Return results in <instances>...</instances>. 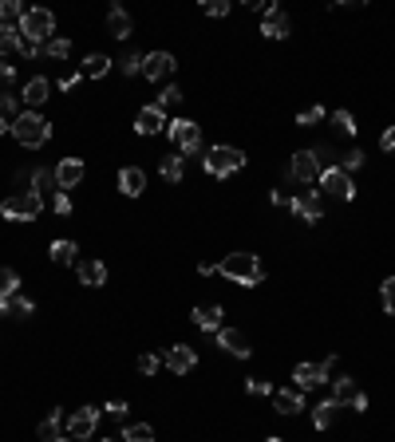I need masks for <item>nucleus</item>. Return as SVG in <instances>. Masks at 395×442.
<instances>
[{"instance_id":"obj_5","label":"nucleus","mask_w":395,"mask_h":442,"mask_svg":"<svg viewBox=\"0 0 395 442\" xmlns=\"http://www.w3.org/2000/svg\"><path fill=\"white\" fill-rule=\"evenodd\" d=\"M43 210V197L32 194V190H24V194H12L0 202V213H4V221H36Z\"/></svg>"},{"instance_id":"obj_2","label":"nucleus","mask_w":395,"mask_h":442,"mask_svg":"<svg viewBox=\"0 0 395 442\" xmlns=\"http://www.w3.org/2000/svg\"><path fill=\"white\" fill-rule=\"evenodd\" d=\"M12 138H16L20 146H43L48 138H52V123L43 119L40 110H24V115H16L12 119Z\"/></svg>"},{"instance_id":"obj_21","label":"nucleus","mask_w":395,"mask_h":442,"mask_svg":"<svg viewBox=\"0 0 395 442\" xmlns=\"http://www.w3.org/2000/svg\"><path fill=\"white\" fill-rule=\"evenodd\" d=\"M107 32H111L115 40H127L130 36V16L123 4H111V12H107Z\"/></svg>"},{"instance_id":"obj_54","label":"nucleus","mask_w":395,"mask_h":442,"mask_svg":"<svg viewBox=\"0 0 395 442\" xmlns=\"http://www.w3.org/2000/svg\"><path fill=\"white\" fill-rule=\"evenodd\" d=\"M4 130H12V127H9V119H0V135H4Z\"/></svg>"},{"instance_id":"obj_56","label":"nucleus","mask_w":395,"mask_h":442,"mask_svg":"<svg viewBox=\"0 0 395 442\" xmlns=\"http://www.w3.org/2000/svg\"><path fill=\"white\" fill-rule=\"evenodd\" d=\"M60 442H79V438H60Z\"/></svg>"},{"instance_id":"obj_45","label":"nucleus","mask_w":395,"mask_h":442,"mask_svg":"<svg viewBox=\"0 0 395 442\" xmlns=\"http://www.w3.org/2000/svg\"><path fill=\"white\" fill-rule=\"evenodd\" d=\"M245 391L250 395H269V383L265 379H245Z\"/></svg>"},{"instance_id":"obj_9","label":"nucleus","mask_w":395,"mask_h":442,"mask_svg":"<svg viewBox=\"0 0 395 442\" xmlns=\"http://www.w3.org/2000/svg\"><path fill=\"white\" fill-rule=\"evenodd\" d=\"M87 166L83 158H63L60 166H56V186H60V194H68V190H76L79 182H83Z\"/></svg>"},{"instance_id":"obj_12","label":"nucleus","mask_w":395,"mask_h":442,"mask_svg":"<svg viewBox=\"0 0 395 442\" xmlns=\"http://www.w3.org/2000/svg\"><path fill=\"white\" fill-rule=\"evenodd\" d=\"M289 174H292L297 182H317V178H320L317 154H312V150H297V154H292V162H289Z\"/></svg>"},{"instance_id":"obj_22","label":"nucleus","mask_w":395,"mask_h":442,"mask_svg":"<svg viewBox=\"0 0 395 442\" xmlns=\"http://www.w3.org/2000/svg\"><path fill=\"white\" fill-rule=\"evenodd\" d=\"M222 308H217V304H202V308H194V324H198V328H202V332H217V328H222Z\"/></svg>"},{"instance_id":"obj_33","label":"nucleus","mask_w":395,"mask_h":442,"mask_svg":"<svg viewBox=\"0 0 395 442\" xmlns=\"http://www.w3.org/2000/svg\"><path fill=\"white\" fill-rule=\"evenodd\" d=\"M43 56H52V60H68V56H71V40H63V36H52V40L43 43Z\"/></svg>"},{"instance_id":"obj_32","label":"nucleus","mask_w":395,"mask_h":442,"mask_svg":"<svg viewBox=\"0 0 395 442\" xmlns=\"http://www.w3.org/2000/svg\"><path fill=\"white\" fill-rule=\"evenodd\" d=\"M76 253H79L76 241H52V261L56 264H71V261H76Z\"/></svg>"},{"instance_id":"obj_26","label":"nucleus","mask_w":395,"mask_h":442,"mask_svg":"<svg viewBox=\"0 0 395 442\" xmlns=\"http://www.w3.org/2000/svg\"><path fill=\"white\" fill-rule=\"evenodd\" d=\"M48 91H52V83L48 79H28V87H24V103H32V107H40L43 99H48Z\"/></svg>"},{"instance_id":"obj_16","label":"nucleus","mask_w":395,"mask_h":442,"mask_svg":"<svg viewBox=\"0 0 395 442\" xmlns=\"http://www.w3.org/2000/svg\"><path fill=\"white\" fill-rule=\"evenodd\" d=\"M194 364H198V351L190 348V344H174V348H166V367H170L174 375H186Z\"/></svg>"},{"instance_id":"obj_36","label":"nucleus","mask_w":395,"mask_h":442,"mask_svg":"<svg viewBox=\"0 0 395 442\" xmlns=\"http://www.w3.org/2000/svg\"><path fill=\"white\" fill-rule=\"evenodd\" d=\"M332 123H336V130H340V135H356V119H352V110H336L332 115Z\"/></svg>"},{"instance_id":"obj_25","label":"nucleus","mask_w":395,"mask_h":442,"mask_svg":"<svg viewBox=\"0 0 395 442\" xmlns=\"http://www.w3.org/2000/svg\"><path fill=\"white\" fill-rule=\"evenodd\" d=\"M107 71H111V60H107V56H87L83 68H79V76L83 79H103Z\"/></svg>"},{"instance_id":"obj_4","label":"nucleus","mask_w":395,"mask_h":442,"mask_svg":"<svg viewBox=\"0 0 395 442\" xmlns=\"http://www.w3.org/2000/svg\"><path fill=\"white\" fill-rule=\"evenodd\" d=\"M20 36H24V40H32V43H48L52 40V32H56V16L48 9H28L24 16H20Z\"/></svg>"},{"instance_id":"obj_18","label":"nucleus","mask_w":395,"mask_h":442,"mask_svg":"<svg viewBox=\"0 0 395 442\" xmlns=\"http://www.w3.org/2000/svg\"><path fill=\"white\" fill-rule=\"evenodd\" d=\"M292 28H289V16H284L277 4H269V12H265V24H261V36H269V40H284Z\"/></svg>"},{"instance_id":"obj_34","label":"nucleus","mask_w":395,"mask_h":442,"mask_svg":"<svg viewBox=\"0 0 395 442\" xmlns=\"http://www.w3.org/2000/svg\"><path fill=\"white\" fill-rule=\"evenodd\" d=\"M24 4H20V0H0V24H12V20H20L24 16Z\"/></svg>"},{"instance_id":"obj_23","label":"nucleus","mask_w":395,"mask_h":442,"mask_svg":"<svg viewBox=\"0 0 395 442\" xmlns=\"http://www.w3.org/2000/svg\"><path fill=\"white\" fill-rule=\"evenodd\" d=\"M273 407L281 411V415H297V411L304 407V395L292 391V387H289V391H273Z\"/></svg>"},{"instance_id":"obj_15","label":"nucleus","mask_w":395,"mask_h":442,"mask_svg":"<svg viewBox=\"0 0 395 442\" xmlns=\"http://www.w3.org/2000/svg\"><path fill=\"white\" fill-rule=\"evenodd\" d=\"M163 127H166V110L155 107V103H150V107H143L135 115V130H138V135H158Z\"/></svg>"},{"instance_id":"obj_31","label":"nucleus","mask_w":395,"mask_h":442,"mask_svg":"<svg viewBox=\"0 0 395 442\" xmlns=\"http://www.w3.org/2000/svg\"><path fill=\"white\" fill-rule=\"evenodd\" d=\"M48 190H56L60 194V186H56V170H32V194H48Z\"/></svg>"},{"instance_id":"obj_35","label":"nucleus","mask_w":395,"mask_h":442,"mask_svg":"<svg viewBox=\"0 0 395 442\" xmlns=\"http://www.w3.org/2000/svg\"><path fill=\"white\" fill-rule=\"evenodd\" d=\"M336 411H340V407H336V403H332V399H328V403H320V407H317V411H312V423H317V426H320V431H324V426H332V418H336Z\"/></svg>"},{"instance_id":"obj_41","label":"nucleus","mask_w":395,"mask_h":442,"mask_svg":"<svg viewBox=\"0 0 395 442\" xmlns=\"http://www.w3.org/2000/svg\"><path fill=\"white\" fill-rule=\"evenodd\" d=\"M360 166H364V154H360V150H348V154H344V166H340V170L352 174V170H360Z\"/></svg>"},{"instance_id":"obj_11","label":"nucleus","mask_w":395,"mask_h":442,"mask_svg":"<svg viewBox=\"0 0 395 442\" xmlns=\"http://www.w3.org/2000/svg\"><path fill=\"white\" fill-rule=\"evenodd\" d=\"M174 68H178V63H174L170 51H150V56H143V68H138V76H146V79H166Z\"/></svg>"},{"instance_id":"obj_19","label":"nucleus","mask_w":395,"mask_h":442,"mask_svg":"<svg viewBox=\"0 0 395 442\" xmlns=\"http://www.w3.org/2000/svg\"><path fill=\"white\" fill-rule=\"evenodd\" d=\"M119 190L127 197H138L146 190V174L138 170V166H123V170H119Z\"/></svg>"},{"instance_id":"obj_20","label":"nucleus","mask_w":395,"mask_h":442,"mask_svg":"<svg viewBox=\"0 0 395 442\" xmlns=\"http://www.w3.org/2000/svg\"><path fill=\"white\" fill-rule=\"evenodd\" d=\"M79 284H87V289L107 284V264L103 261H79Z\"/></svg>"},{"instance_id":"obj_3","label":"nucleus","mask_w":395,"mask_h":442,"mask_svg":"<svg viewBox=\"0 0 395 442\" xmlns=\"http://www.w3.org/2000/svg\"><path fill=\"white\" fill-rule=\"evenodd\" d=\"M245 166V150L241 146H210L206 150V174L214 178H230Z\"/></svg>"},{"instance_id":"obj_27","label":"nucleus","mask_w":395,"mask_h":442,"mask_svg":"<svg viewBox=\"0 0 395 442\" xmlns=\"http://www.w3.org/2000/svg\"><path fill=\"white\" fill-rule=\"evenodd\" d=\"M0 316H16V320L20 316H32V300H24L20 292L9 297V300H0Z\"/></svg>"},{"instance_id":"obj_14","label":"nucleus","mask_w":395,"mask_h":442,"mask_svg":"<svg viewBox=\"0 0 395 442\" xmlns=\"http://www.w3.org/2000/svg\"><path fill=\"white\" fill-rule=\"evenodd\" d=\"M336 364V356H328L324 364H301L297 371H292V379H297V387H317V383L328 379V367Z\"/></svg>"},{"instance_id":"obj_42","label":"nucleus","mask_w":395,"mask_h":442,"mask_svg":"<svg viewBox=\"0 0 395 442\" xmlns=\"http://www.w3.org/2000/svg\"><path fill=\"white\" fill-rule=\"evenodd\" d=\"M178 99H182V91H178V87L170 83V87H166L163 95H158V103H155V107H163V110H166V107H174V103H178Z\"/></svg>"},{"instance_id":"obj_24","label":"nucleus","mask_w":395,"mask_h":442,"mask_svg":"<svg viewBox=\"0 0 395 442\" xmlns=\"http://www.w3.org/2000/svg\"><path fill=\"white\" fill-rule=\"evenodd\" d=\"M20 43H24V36H20L16 24H0V56H12V51H20Z\"/></svg>"},{"instance_id":"obj_7","label":"nucleus","mask_w":395,"mask_h":442,"mask_svg":"<svg viewBox=\"0 0 395 442\" xmlns=\"http://www.w3.org/2000/svg\"><path fill=\"white\" fill-rule=\"evenodd\" d=\"M63 426H68V438H91L95 434V426H99V407H79V411H71L68 418H63Z\"/></svg>"},{"instance_id":"obj_47","label":"nucleus","mask_w":395,"mask_h":442,"mask_svg":"<svg viewBox=\"0 0 395 442\" xmlns=\"http://www.w3.org/2000/svg\"><path fill=\"white\" fill-rule=\"evenodd\" d=\"M52 210H56V213H68V210H71V197H68V194H56V197H52Z\"/></svg>"},{"instance_id":"obj_38","label":"nucleus","mask_w":395,"mask_h":442,"mask_svg":"<svg viewBox=\"0 0 395 442\" xmlns=\"http://www.w3.org/2000/svg\"><path fill=\"white\" fill-rule=\"evenodd\" d=\"M379 300H384V312L395 316V277H387L384 289H379Z\"/></svg>"},{"instance_id":"obj_43","label":"nucleus","mask_w":395,"mask_h":442,"mask_svg":"<svg viewBox=\"0 0 395 442\" xmlns=\"http://www.w3.org/2000/svg\"><path fill=\"white\" fill-rule=\"evenodd\" d=\"M158 364H163L158 356H138V371H143V375H155Z\"/></svg>"},{"instance_id":"obj_46","label":"nucleus","mask_w":395,"mask_h":442,"mask_svg":"<svg viewBox=\"0 0 395 442\" xmlns=\"http://www.w3.org/2000/svg\"><path fill=\"white\" fill-rule=\"evenodd\" d=\"M40 43H32V40H24V43H20V56H24V60H36V56H40Z\"/></svg>"},{"instance_id":"obj_51","label":"nucleus","mask_w":395,"mask_h":442,"mask_svg":"<svg viewBox=\"0 0 395 442\" xmlns=\"http://www.w3.org/2000/svg\"><path fill=\"white\" fill-rule=\"evenodd\" d=\"M79 79H83V76H79V71H76V76H63V79H60V87H63V91H71V87H76Z\"/></svg>"},{"instance_id":"obj_48","label":"nucleus","mask_w":395,"mask_h":442,"mask_svg":"<svg viewBox=\"0 0 395 442\" xmlns=\"http://www.w3.org/2000/svg\"><path fill=\"white\" fill-rule=\"evenodd\" d=\"M107 415L123 418V415H127V403H123V399H111V403H107Z\"/></svg>"},{"instance_id":"obj_17","label":"nucleus","mask_w":395,"mask_h":442,"mask_svg":"<svg viewBox=\"0 0 395 442\" xmlns=\"http://www.w3.org/2000/svg\"><path fill=\"white\" fill-rule=\"evenodd\" d=\"M289 210L297 213L301 221H320V213H324V202H320L317 194H297L289 202Z\"/></svg>"},{"instance_id":"obj_1","label":"nucleus","mask_w":395,"mask_h":442,"mask_svg":"<svg viewBox=\"0 0 395 442\" xmlns=\"http://www.w3.org/2000/svg\"><path fill=\"white\" fill-rule=\"evenodd\" d=\"M217 272H222L225 281H233V284H241V289H253V284H261V261L253 253H230L222 264H217Z\"/></svg>"},{"instance_id":"obj_55","label":"nucleus","mask_w":395,"mask_h":442,"mask_svg":"<svg viewBox=\"0 0 395 442\" xmlns=\"http://www.w3.org/2000/svg\"><path fill=\"white\" fill-rule=\"evenodd\" d=\"M265 442H284V438H277V434H273V438H265Z\"/></svg>"},{"instance_id":"obj_28","label":"nucleus","mask_w":395,"mask_h":442,"mask_svg":"<svg viewBox=\"0 0 395 442\" xmlns=\"http://www.w3.org/2000/svg\"><path fill=\"white\" fill-rule=\"evenodd\" d=\"M60 426H63V411H52L40 423V442H60Z\"/></svg>"},{"instance_id":"obj_8","label":"nucleus","mask_w":395,"mask_h":442,"mask_svg":"<svg viewBox=\"0 0 395 442\" xmlns=\"http://www.w3.org/2000/svg\"><path fill=\"white\" fill-rule=\"evenodd\" d=\"M332 403L336 407H352V411H368V395L356 387V379H332Z\"/></svg>"},{"instance_id":"obj_13","label":"nucleus","mask_w":395,"mask_h":442,"mask_svg":"<svg viewBox=\"0 0 395 442\" xmlns=\"http://www.w3.org/2000/svg\"><path fill=\"white\" fill-rule=\"evenodd\" d=\"M217 344H222L230 356H237V359H250V351H253L250 336H245L241 328H217Z\"/></svg>"},{"instance_id":"obj_49","label":"nucleus","mask_w":395,"mask_h":442,"mask_svg":"<svg viewBox=\"0 0 395 442\" xmlns=\"http://www.w3.org/2000/svg\"><path fill=\"white\" fill-rule=\"evenodd\" d=\"M138 68H143V56H127V63H123V71H127V76H135Z\"/></svg>"},{"instance_id":"obj_29","label":"nucleus","mask_w":395,"mask_h":442,"mask_svg":"<svg viewBox=\"0 0 395 442\" xmlns=\"http://www.w3.org/2000/svg\"><path fill=\"white\" fill-rule=\"evenodd\" d=\"M16 292H20V272H16V269H4V264H0V300L16 297Z\"/></svg>"},{"instance_id":"obj_10","label":"nucleus","mask_w":395,"mask_h":442,"mask_svg":"<svg viewBox=\"0 0 395 442\" xmlns=\"http://www.w3.org/2000/svg\"><path fill=\"white\" fill-rule=\"evenodd\" d=\"M320 182H324V190L332 197H340V202H348V197L356 194V186H352V178L340 170V166H328V170H320Z\"/></svg>"},{"instance_id":"obj_40","label":"nucleus","mask_w":395,"mask_h":442,"mask_svg":"<svg viewBox=\"0 0 395 442\" xmlns=\"http://www.w3.org/2000/svg\"><path fill=\"white\" fill-rule=\"evenodd\" d=\"M202 12H206V16H225V12H230V0H206Z\"/></svg>"},{"instance_id":"obj_52","label":"nucleus","mask_w":395,"mask_h":442,"mask_svg":"<svg viewBox=\"0 0 395 442\" xmlns=\"http://www.w3.org/2000/svg\"><path fill=\"white\" fill-rule=\"evenodd\" d=\"M198 272H202V277H214L217 264H214V261H202V264H198Z\"/></svg>"},{"instance_id":"obj_30","label":"nucleus","mask_w":395,"mask_h":442,"mask_svg":"<svg viewBox=\"0 0 395 442\" xmlns=\"http://www.w3.org/2000/svg\"><path fill=\"white\" fill-rule=\"evenodd\" d=\"M123 442H155V426L127 423V426H123Z\"/></svg>"},{"instance_id":"obj_6","label":"nucleus","mask_w":395,"mask_h":442,"mask_svg":"<svg viewBox=\"0 0 395 442\" xmlns=\"http://www.w3.org/2000/svg\"><path fill=\"white\" fill-rule=\"evenodd\" d=\"M166 135L174 138V146H178L182 154H198V146H202V127H198L194 119H174V123H166Z\"/></svg>"},{"instance_id":"obj_57","label":"nucleus","mask_w":395,"mask_h":442,"mask_svg":"<svg viewBox=\"0 0 395 442\" xmlns=\"http://www.w3.org/2000/svg\"><path fill=\"white\" fill-rule=\"evenodd\" d=\"M103 442H111V438H103Z\"/></svg>"},{"instance_id":"obj_44","label":"nucleus","mask_w":395,"mask_h":442,"mask_svg":"<svg viewBox=\"0 0 395 442\" xmlns=\"http://www.w3.org/2000/svg\"><path fill=\"white\" fill-rule=\"evenodd\" d=\"M4 115H16V95H0V119H4Z\"/></svg>"},{"instance_id":"obj_39","label":"nucleus","mask_w":395,"mask_h":442,"mask_svg":"<svg viewBox=\"0 0 395 442\" xmlns=\"http://www.w3.org/2000/svg\"><path fill=\"white\" fill-rule=\"evenodd\" d=\"M324 119V107H304L301 115H297V123H301V127H312V123H320Z\"/></svg>"},{"instance_id":"obj_50","label":"nucleus","mask_w":395,"mask_h":442,"mask_svg":"<svg viewBox=\"0 0 395 442\" xmlns=\"http://www.w3.org/2000/svg\"><path fill=\"white\" fill-rule=\"evenodd\" d=\"M379 146H384V150H395V127H387V130H384V138H379Z\"/></svg>"},{"instance_id":"obj_53","label":"nucleus","mask_w":395,"mask_h":442,"mask_svg":"<svg viewBox=\"0 0 395 442\" xmlns=\"http://www.w3.org/2000/svg\"><path fill=\"white\" fill-rule=\"evenodd\" d=\"M12 76H16V71H12L9 63H0V83H12Z\"/></svg>"},{"instance_id":"obj_37","label":"nucleus","mask_w":395,"mask_h":442,"mask_svg":"<svg viewBox=\"0 0 395 442\" xmlns=\"http://www.w3.org/2000/svg\"><path fill=\"white\" fill-rule=\"evenodd\" d=\"M163 178L166 182H182V158H178V154L163 158Z\"/></svg>"}]
</instances>
